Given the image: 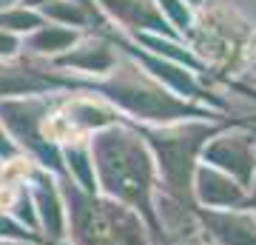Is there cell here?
I'll use <instances>...</instances> for the list:
<instances>
[{"label": "cell", "mask_w": 256, "mask_h": 245, "mask_svg": "<svg viewBox=\"0 0 256 245\" xmlns=\"http://www.w3.org/2000/svg\"><path fill=\"white\" fill-rule=\"evenodd\" d=\"M63 63H74V66H82V69H92V72H102V69H108L111 66V52H108V46L106 43H86L80 46L74 55L63 57Z\"/></svg>", "instance_id": "7a4b0ae2"}, {"label": "cell", "mask_w": 256, "mask_h": 245, "mask_svg": "<svg viewBox=\"0 0 256 245\" xmlns=\"http://www.w3.org/2000/svg\"><path fill=\"white\" fill-rule=\"evenodd\" d=\"M154 3H156V9L162 12V18L168 15L180 29L191 26V12L185 6V0H154Z\"/></svg>", "instance_id": "8992f818"}, {"label": "cell", "mask_w": 256, "mask_h": 245, "mask_svg": "<svg viewBox=\"0 0 256 245\" xmlns=\"http://www.w3.org/2000/svg\"><path fill=\"white\" fill-rule=\"evenodd\" d=\"M12 3H18V0H0V9H9Z\"/></svg>", "instance_id": "9c48e42d"}, {"label": "cell", "mask_w": 256, "mask_h": 245, "mask_svg": "<svg viewBox=\"0 0 256 245\" xmlns=\"http://www.w3.org/2000/svg\"><path fill=\"white\" fill-rule=\"evenodd\" d=\"M46 26L40 15L32 9H0V29H12V32H34V29Z\"/></svg>", "instance_id": "5b68a950"}, {"label": "cell", "mask_w": 256, "mask_h": 245, "mask_svg": "<svg viewBox=\"0 0 256 245\" xmlns=\"http://www.w3.org/2000/svg\"><path fill=\"white\" fill-rule=\"evenodd\" d=\"M100 6L122 26L137 32H168L162 12L154 0H100Z\"/></svg>", "instance_id": "6da1fadb"}, {"label": "cell", "mask_w": 256, "mask_h": 245, "mask_svg": "<svg viewBox=\"0 0 256 245\" xmlns=\"http://www.w3.org/2000/svg\"><path fill=\"white\" fill-rule=\"evenodd\" d=\"M43 15L52 20H60V23H68V26H82L88 20V9H82L74 0H52L43 6Z\"/></svg>", "instance_id": "277c9868"}, {"label": "cell", "mask_w": 256, "mask_h": 245, "mask_svg": "<svg viewBox=\"0 0 256 245\" xmlns=\"http://www.w3.org/2000/svg\"><path fill=\"white\" fill-rule=\"evenodd\" d=\"M18 52V37L12 35V32H3L0 29V57H9Z\"/></svg>", "instance_id": "52a82bcc"}, {"label": "cell", "mask_w": 256, "mask_h": 245, "mask_svg": "<svg viewBox=\"0 0 256 245\" xmlns=\"http://www.w3.org/2000/svg\"><path fill=\"white\" fill-rule=\"evenodd\" d=\"M52 0H23V9H34V6H46Z\"/></svg>", "instance_id": "ba28073f"}, {"label": "cell", "mask_w": 256, "mask_h": 245, "mask_svg": "<svg viewBox=\"0 0 256 245\" xmlns=\"http://www.w3.org/2000/svg\"><path fill=\"white\" fill-rule=\"evenodd\" d=\"M74 32L72 29H60V26H40L34 29V37H32V46L37 52H60V49H68L74 43Z\"/></svg>", "instance_id": "3957f363"}, {"label": "cell", "mask_w": 256, "mask_h": 245, "mask_svg": "<svg viewBox=\"0 0 256 245\" xmlns=\"http://www.w3.org/2000/svg\"><path fill=\"white\" fill-rule=\"evenodd\" d=\"M185 3H188V6H194V9H196V6H202V3H205V0H185Z\"/></svg>", "instance_id": "30bf717a"}]
</instances>
